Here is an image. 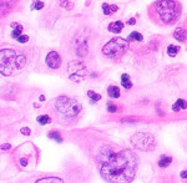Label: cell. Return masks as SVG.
<instances>
[{"instance_id": "6da1fadb", "label": "cell", "mask_w": 187, "mask_h": 183, "mask_svg": "<svg viewBox=\"0 0 187 183\" xmlns=\"http://www.w3.org/2000/svg\"><path fill=\"white\" fill-rule=\"evenodd\" d=\"M99 162L100 173L107 182H131L138 167V158L132 151H115L110 146L101 150Z\"/></svg>"}, {"instance_id": "7a4b0ae2", "label": "cell", "mask_w": 187, "mask_h": 183, "mask_svg": "<svg viewBox=\"0 0 187 183\" xmlns=\"http://www.w3.org/2000/svg\"><path fill=\"white\" fill-rule=\"evenodd\" d=\"M148 16L156 25L168 26L176 24L182 13L177 0H156L148 8Z\"/></svg>"}, {"instance_id": "3957f363", "label": "cell", "mask_w": 187, "mask_h": 183, "mask_svg": "<svg viewBox=\"0 0 187 183\" xmlns=\"http://www.w3.org/2000/svg\"><path fill=\"white\" fill-rule=\"evenodd\" d=\"M55 110L65 118H75L82 111V106L79 101L69 96H59L55 100Z\"/></svg>"}, {"instance_id": "277c9868", "label": "cell", "mask_w": 187, "mask_h": 183, "mask_svg": "<svg viewBox=\"0 0 187 183\" xmlns=\"http://www.w3.org/2000/svg\"><path fill=\"white\" fill-rule=\"evenodd\" d=\"M129 49V40L122 38H115L106 42L102 47V54L108 59H119Z\"/></svg>"}, {"instance_id": "5b68a950", "label": "cell", "mask_w": 187, "mask_h": 183, "mask_svg": "<svg viewBox=\"0 0 187 183\" xmlns=\"http://www.w3.org/2000/svg\"><path fill=\"white\" fill-rule=\"evenodd\" d=\"M17 54L13 49H1L0 50V72L3 75H11L16 70Z\"/></svg>"}, {"instance_id": "8992f818", "label": "cell", "mask_w": 187, "mask_h": 183, "mask_svg": "<svg viewBox=\"0 0 187 183\" xmlns=\"http://www.w3.org/2000/svg\"><path fill=\"white\" fill-rule=\"evenodd\" d=\"M131 143L135 148L143 152L152 151L156 146L155 137L151 133H147V132H138L136 135H134L131 138Z\"/></svg>"}, {"instance_id": "52a82bcc", "label": "cell", "mask_w": 187, "mask_h": 183, "mask_svg": "<svg viewBox=\"0 0 187 183\" xmlns=\"http://www.w3.org/2000/svg\"><path fill=\"white\" fill-rule=\"evenodd\" d=\"M69 78L74 82H80L87 76V69L80 61H71L68 65Z\"/></svg>"}, {"instance_id": "ba28073f", "label": "cell", "mask_w": 187, "mask_h": 183, "mask_svg": "<svg viewBox=\"0 0 187 183\" xmlns=\"http://www.w3.org/2000/svg\"><path fill=\"white\" fill-rule=\"evenodd\" d=\"M45 62L46 65L49 66L50 69L52 70H56L61 66V56L60 54L56 52V51H51L46 55V59H45Z\"/></svg>"}, {"instance_id": "9c48e42d", "label": "cell", "mask_w": 187, "mask_h": 183, "mask_svg": "<svg viewBox=\"0 0 187 183\" xmlns=\"http://www.w3.org/2000/svg\"><path fill=\"white\" fill-rule=\"evenodd\" d=\"M173 38L180 42H183L187 39V30L185 28H177L173 33Z\"/></svg>"}, {"instance_id": "30bf717a", "label": "cell", "mask_w": 187, "mask_h": 183, "mask_svg": "<svg viewBox=\"0 0 187 183\" xmlns=\"http://www.w3.org/2000/svg\"><path fill=\"white\" fill-rule=\"evenodd\" d=\"M108 31H111L114 34H120L124 29V23L122 21H114L108 25Z\"/></svg>"}, {"instance_id": "8fae6325", "label": "cell", "mask_w": 187, "mask_h": 183, "mask_svg": "<svg viewBox=\"0 0 187 183\" xmlns=\"http://www.w3.org/2000/svg\"><path fill=\"white\" fill-rule=\"evenodd\" d=\"M117 5H108L106 3L102 4V10H104V14L105 15H111L112 13H115V11H117Z\"/></svg>"}, {"instance_id": "7c38bea8", "label": "cell", "mask_w": 187, "mask_h": 183, "mask_svg": "<svg viewBox=\"0 0 187 183\" xmlns=\"http://www.w3.org/2000/svg\"><path fill=\"white\" fill-rule=\"evenodd\" d=\"M11 28H13V33H11V36H13L14 39H17L19 36L21 35V31H23V26L20 24H15L13 23L11 24Z\"/></svg>"}, {"instance_id": "4fadbf2b", "label": "cell", "mask_w": 187, "mask_h": 183, "mask_svg": "<svg viewBox=\"0 0 187 183\" xmlns=\"http://www.w3.org/2000/svg\"><path fill=\"white\" fill-rule=\"evenodd\" d=\"M26 64V57H25V55H23V54H19L16 56V70H21L24 66H25Z\"/></svg>"}, {"instance_id": "5bb4252c", "label": "cell", "mask_w": 187, "mask_h": 183, "mask_svg": "<svg viewBox=\"0 0 187 183\" xmlns=\"http://www.w3.org/2000/svg\"><path fill=\"white\" fill-rule=\"evenodd\" d=\"M171 162H172V157L166 156V155H162L161 158L159 160V166L162 167V168H165V167H167Z\"/></svg>"}, {"instance_id": "9a60e30c", "label": "cell", "mask_w": 187, "mask_h": 183, "mask_svg": "<svg viewBox=\"0 0 187 183\" xmlns=\"http://www.w3.org/2000/svg\"><path fill=\"white\" fill-rule=\"evenodd\" d=\"M121 85H122L125 89H131L132 87V82H131L130 76L127 74H124L121 76Z\"/></svg>"}, {"instance_id": "2e32d148", "label": "cell", "mask_w": 187, "mask_h": 183, "mask_svg": "<svg viewBox=\"0 0 187 183\" xmlns=\"http://www.w3.org/2000/svg\"><path fill=\"white\" fill-rule=\"evenodd\" d=\"M107 94L110 97H112V99H117V97L120 96V90L116 86H110L107 89Z\"/></svg>"}, {"instance_id": "e0dca14e", "label": "cell", "mask_w": 187, "mask_h": 183, "mask_svg": "<svg viewBox=\"0 0 187 183\" xmlns=\"http://www.w3.org/2000/svg\"><path fill=\"white\" fill-rule=\"evenodd\" d=\"M129 41H132V40H135V41H142L143 38H142V35L140 33H137V31H132L129 36Z\"/></svg>"}, {"instance_id": "ac0fdd59", "label": "cell", "mask_w": 187, "mask_h": 183, "mask_svg": "<svg viewBox=\"0 0 187 183\" xmlns=\"http://www.w3.org/2000/svg\"><path fill=\"white\" fill-rule=\"evenodd\" d=\"M47 136H49V138L55 139V141H56V142H59V143H61V142H63L61 136H60V133H59V132H56V131H51V132H49V133H47Z\"/></svg>"}, {"instance_id": "d6986e66", "label": "cell", "mask_w": 187, "mask_h": 183, "mask_svg": "<svg viewBox=\"0 0 187 183\" xmlns=\"http://www.w3.org/2000/svg\"><path fill=\"white\" fill-rule=\"evenodd\" d=\"M50 121H51V118L47 115H41V116H39V117H38V122H39L40 125H43V126L50 123Z\"/></svg>"}, {"instance_id": "ffe728a7", "label": "cell", "mask_w": 187, "mask_h": 183, "mask_svg": "<svg viewBox=\"0 0 187 183\" xmlns=\"http://www.w3.org/2000/svg\"><path fill=\"white\" fill-rule=\"evenodd\" d=\"M87 96L90 97V99L92 100V102H95V101H99V100H101V95H99V94H96V92H94V91H91V90H89L87 91Z\"/></svg>"}, {"instance_id": "44dd1931", "label": "cell", "mask_w": 187, "mask_h": 183, "mask_svg": "<svg viewBox=\"0 0 187 183\" xmlns=\"http://www.w3.org/2000/svg\"><path fill=\"white\" fill-rule=\"evenodd\" d=\"M177 51H178V49H177V46H175V45H170L167 47V52H168L170 56H176Z\"/></svg>"}, {"instance_id": "7402d4cb", "label": "cell", "mask_w": 187, "mask_h": 183, "mask_svg": "<svg viewBox=\"0 0 187 183\" xmlns=\"http://www.w3.org/2000/svg\"><path fill=\"white\" fill-rule=\"evenodd\" d=\"M38 183H43V182H63L61 178H54V177H51V178H41V179H38L36 181Z\"/></svg>"}, {"instance_id": "603a6c76", "label": "cell", "mask_w": 187, "mask_h": 183, "mask_svg": "<svg viewBox=\"0 0 187 183\" xmlns=\"http://www.w3.org/2000/svg\"><path fill=\"white\" fill-rule=\"evenodd\" d=\"M44 7V3L43 1H38V0H35V1L33 3V10H39V9H43Z\"/></svg>"}, {"instance_id": "cb8c5ba5", "label": "cell", "mask_w": 187, "mask_h": 183, "mask_svg": "<svg viewBox=\"0 0 187 183\" xmlns=\"http://www.w3.org/2000/svg\"><path fill=\"white\" fill-rule=\"evenodd\" d=\"M176 105H177L180 108H182V110H186V108H187V103H186L185 100H181V99L177 100V101H176Z\"/></svg>"}, {"instance_id": "d4e9b609", "label": "cell", "mask_w": 187, "mask_h": 183, "mask_svg": "<svg viewBox=\"0 0 187 183\" xmlns=\"http://www.w3.org/2000/svg\"><path fill=\"white\" fill-rule=\"evenodd\" d=\"M16 40L19 41V42H21V44H25V42H28V41H29V36H28V35H20Z\"/></svg>"}, {"instance_id": "484cf974", "label": "cell", "mask_w": 187, "mask_h": 183, "mask_svg": "<svg viewBox=\"0 0 187 183\" xmlns=\"http://www.w3.org/2000/svg\"><path fill=\"white\" fill-rule=\"evenodd\" d=\"M107 111L111 112V113H114V112L117 111V107L114 105V103H107Z\"/></svg>"}, {"instance_id": "4316f807", "label": "cell", "mask_w": 187, "mask_h": 183, "mask_svg": "<svg viewBox=\"0 0 187 183\" xmlns=\"http://www.w3.org/2000/svg\"><path fill=\"white\" fill-rule=\"evenodd\" d=\"M15 1V0H8V3H5L4 5H1V9H3V11H4V9L5 8H10L11 5H13V3Z\"/></svg>"}, {"instance_id": "83f0119b", "label": "cell", "mask_w": 187, "mask_h": 183, "mask_svg": "<svg viewBox=\"0 0 187 183\" xmlns=\"http://www.w3.org/2000/svg\"><path fill=\"white\" fill-rule=\"evenodd\" d=\"M20 132L23 133V135L29 136V135H30V132H31V131H30V129H28V127H24V129H21V130H20Z\"/></svg>"}, {"instance_id": "f1b7e54d", "label": "cell", "mask_w": 187, "mask_h": 183, "mask_svg": "<svg viewBox=\"0 0 187 183\" xmlns=\"http://www.w3.org/2000/svg\"><path fill=\"white\" fill-rule=\"evenodd\" d=\"M10 148H11V146L8 145V143H5V145L1 146V150H3V151H7V150H10Z\"/></svg>"}, {"instance_id": "f546056e", "label": "cell", "mask_w": 187, "mask_h": 183, "mask_svg": "<svg viewBox=\"0 0 187 183\" xmlns=\"http://www.w3.org/2000/svg\"><path fill=\"white\" fill-rule=\"evenodd\" d=\"M181 177H182V178H187V169L181 172Z\"/></svg>"}, {"instance_id": "4dcf8cb0", "label": "cell", "mask_w": 187, "mask_h": 183, "mask_svg": "<svg viewBox=\"0 0 187 183\" xmlns=\"http://www.w3.org/2000/svg\"><path fill=\"white\" fill-rule=\"evenodd\" d=\"M172 110H173V111H175V112H177V111H180V110H181V108H180V107H178V106L176 105V103H175V105H173V107H172Z\"/></svg>"}, {"instance_id": "1f68e13d", "label": "cell", "mask_w": 187, "mask_h": 183, "mask_svg": "<svg viewBox=\"0 0 187 183\" xmlns=\"http://www.w3.org/2000/svg\"><path fill=\"white\" fill-rule=\"evenodd\" d=\"M135 23H136V20H135V19H130V20H129V24H131V25H134Z\"/></svg>"}, {"instance_id": "d6a6232c", "label": "cell", "mask_w": 187, "mask_h": 183, "mask_svg": "<svg viewBox=\"0 0 187 183\" xmlns=\"http://www.w3.org/2000/svg\"><path fill=\"white\" fill-rule=\"evenodd\" d=\"M21 164H23V166H25V164H26V161H25V160H21Z\"/></svg>"}]
</instances>
